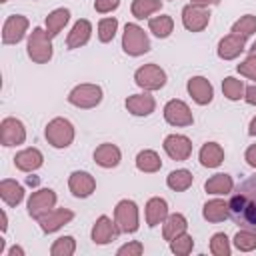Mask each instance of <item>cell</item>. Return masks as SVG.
I'll return each instance as SVG.
<instances>
[{"mask_svg": "<svg viewBox=\"0 0 256 256\" xmlns=\"http://www.w3.org/2000/svg\"><path fill=\"white\" fill-rule=\"evenodd\" d=\"M228 210L234 224L256 232V174L236 186L228 200Z\"/></svg>", "mask_w": 256, "mask_h": 256, "instance_id": "obj_1", "label": "cell"}, {"mask_svg": "<svg viewBox=\"0 0 256 256\" xmlns=\"http://www.w3.org/2000/svg\"><path fill=\"white\" fill-rule=\"evenodd\" d=\"M164 120L170 124V126H178V128H184V126H192L194 124V116H192V110L190 106L184 102V100H168L164 104Z\"/></svg>", "mask_w": 256, "mask_h": 256, "instance_id": "obj_9", "label": "cell"}, {"mask_svg": "<svg viewBox=\"0 0 256 256\" xmlns=\"http://www.w3.org/2000/svg\"><path fill=\"white\" fill-rule=\"evenodd\" d=\"M26 52H28V58L36 64H46L52 60V38L50 34L46 32V28H32L30 36H28V42H26Z\"/></svg>", "mask_w": 256, "mask_h": 256, "instance_id": "obj_2", "label": "cell"}, {"mask_svg": "<svg viewBox=\"0 0 256 256\" xmlns=\"http://www.w3.org/2000/svg\"><path fill=\"white\" fill-rule=\"evenodd\" d=\"M0 2H8V0H0Z\"/></svg>", "mask_w": 256, "mask_h": 256, "instance_id": "obj_52", "label": "cell"}, {"mask_svg": "<svg viewBox=\"0 0 256 256\" xmlns=\"http://www.w3.org/2000/svg\"><path fill=\"white\" fill-rule=\"evenodd\" d=\"M0 230H2V232L8 230V214H6V210L0 212Z\"/></svg>", "mask_w": 256, "mask_h": 256, "instance_id": "obj_47", "label": "cell"}, {"mask_svg": "<svg viewBox=\"0 0 256 256\" xmlns=\"http://www.w3.org/2000/svg\"><path fill=\"white\" fill-rule=\"evenodd\" d=\"M136 168L140 172H144V174H154V172H158L162 168V160H160L156 150L146 148V150H140L136 154Z\"/></svg>", "mask_w": 256, "mask_h": 256, "instance_id": "obj_29", "label": "cell"}, {"mask_svg": "<svg viewBox=\"0 0 256 256\" xmlns=\"http://www.w3.org/2000/svg\"><path fill=\"white\" fill-rule=\"evenodd\" d=\"M4 244H6L4 238H0V254H4Z\"/></svg>", "mask_w": 256, "mask_h": 256, "instance_id": "obj_50", "label": "cell"}, {"mask_svg": "<svg viewBox=\"0 0 256 256\" xmlns=\"http://www.w3.org/2000/svg\"><path fill=\"white\" fill-rule=\"evenodd\" d=\"M244 160L248 162V166L256 168V144H250V146L246 148V152H244Z\"/></svg>", "mask_w": 256, "mask_h": 256, "instance_id": "obj_44", "label": "cell"}, {"mask_svg": "<svg viewBox=\"0 0 256 256\" xmlns=\"http://www.w3.org/2000/svg\"><path fill=\"white\" fill-rule=\"evenodd\" d=\"M210 252L214 256H230L232 248H230V240L224 232H216L212 238H210Z\"/></svg>", "mask_w": 256, "mask_h": 256, "instance_id": "obj_40", "label": "cell"}, {"mask_svg": "<svg viewBox=\"0 0 256 256\" xmlns=\"http://www.w3.org/2000/svg\"><path fill=\"white\" fill-rule=\"evenodd\" d=\"M0 198L6 206H18L24 200V186L12 178H4L0 182Z\"/></svg>", "mask_w": 256, "mask_h": 256, "instance_id": "obj_27", "label": "cell"}, {"mask_svg": "<svg viewBox=\"0 0 256 256\" xmlns=\"http://www.w3.org/2000/svg\"><path fill=\"white\" fill-rule=\"evenodd\" d=\"M114 222L122 234H134L140 228L138 204L134 200H128V198L120 200L114 208Z\"/></svg>", "mask_w": 256, "mask_h": 256, "instance_id": "obj_6", "label": "cell"}, {"mask_svg": "<svg viewBox=\"0 0 256 256\" xmlns=\"http://www.w3.org/2000/svg\"><path fill=\"white\" fill-rule=\"evenodd\" d=\"M142 252H144V246L138 240H132V242H128V244H124L116 250L118 256H140Z\"/></svg>", "mask_w": 256, "mask_h": 256, "instance_id": "obj_42", "label": "cell"}, {"mask_svg": "<svg viewBox=\"0 0 256 256\" xmlns=\"http://www.w3.org/2000/svg\"><path fill=\"white\" fill-rule=\"evenodd\" d=\"M244 100L250 104V106H256V82L252 86H246V92H244Z\"/></svg>", "mask_w": 256, "mask_h": 256, "instance_id": "obj_45", "label": "cell"}, {"mask_svg": "<svg viewBox=\"0 0 256 256\" xmlns=\"http://www.w3.org/2000/svg\"><path fill=\"white\" fill-rule=\"evenodd\" d=\"M248 134L250 136H256V116L250 120V124H248Z\"/></svg>", "mask_w": 256, "mask_h": 256, "instance_id": "obj_49", "label": "cell"}, {"mask_svg": "<svg viewBox=\"0 0 256 256\" xmlns=\"http://www.w3.org/2000/svg\"><path fill=\"white\" fill-rule=\"evenodd\" d=\"M250 50H252V52H256V42L252 44V48H250Z\"/></svg>", "mask_w": 256, "mask_h": 256, "instance_id": "obj_51", "label": "cell"}, {"mask_svg": "<svg viewBox=\"0 0 256 256\" xmlns=\"http://www.w3.org/2000/svg\"><path fill=\"white\" fill-rule=\"evenodd\" d=\"M192 182H194V176H192V172L186 170V168L172 170V172L166 176V186H168L170 190H174V192H184V190H188V188L192 186Z\"/></svg>", "mask_w": 256, "mask_h": 256, "instance_id": "obj_31", "label": "cell"}, {"mask_svg": "<svg viewBox=\"0 0 256 256\" xmlns=\"http://www.w3.org/2000/svg\"><path fill=\"white\" fill-rule=\"evenodd\" d=\"M122 50L124 54L134 56V58L146 54L150 50V38L144 32V28H140L134 22H128L122 32Z\"/></svg>", "mask_w": 256, "mask_h": 256, "instance_id": "obj_3", "label": "cell"}, {"mask_svg": "<svg viewBox=\"0 0 256 256\" xmlns=\"http://www.w3.org/2000/svg\"><path fill=\"white\" fill-rule=\"evenodd\" d=\"M144 216H146V224L150 228H156L158 224H162L168 216V202L160 196H154L146 202V208H144Z\"/></svg>", "mask_w": 256, "mask_h": 256, "instance_id": "obj_23", "label": "cell"}, {"mask_svg": "<svg viewBox=\"0 0 256 256\" xmlns=\"http://www.w3.org/2000/svg\"><path fill=\"white\" fill-rule=\"evenodd\" d=\"M148 30L156 36V38H168L174 30V20L168 14H160V16H152L148 18Z\"/></svg>", "mask_w": 256, "mask_h": 256, "instance_id": "obj_32", "label": "cell"}, {"mask_svg": "<svg viewBox=\"0 0 256 256\" xmlns=\"http://www.w3.org/2000/svg\"><path fill=\"white\" fill-rule=\"evenodd\" d=\"M74 134L76 132H74L72 122L62 116L52 118L44 128V136H46L48 144L54 148H68L74 142Z\"/></svg>", "mask_w": 256, "mask_h": 256, "instance_id": "obj_4", "label": "cell"}, {"mask_svg": "<svg viewBox=\"0 0 256 256\" xmlns=\"http://www.w3.org/2000/svg\"><path fill=\"white\" fill-rule=\"evenodd\" d=\"M134 82L146 92H154L164 88L166 84V72L158 64H144L134 72Z\"/></svg>", "mask_w": 256, "mask_h": 256, "instance_id": "obj_7", "label": "cell"}, {"mask_svg": "<svg viewBox=\"0 0 256 256\" xmlns=\"http://www.w3.org/2000/svg\"><path fill=\"white\" fill-rule=\"evenodd\" d=\"M220 0H190V4H198V6H216Z\"/></svg>", "mask_w": 256, "mask_h": 256, "instance_id": "obj_48", "label": "cell"}, {"mask_svg": "<svg viewBox=\"0 0 256 256\" xmlns=\"http://www.w3.org/2000/svg\"><path fill=\"white\" fill-rule=\"evenodd\" d=\"M42 164H44V156L38 148H24L14 156V166L20 172H36Z\"/></svg>", "mask_w": 256, "mask_h": 256, "instance_id": "obj_21", "label": "cell"}, {"mask_svg": "<svg viewBox=\"0 0 256 256\" xmlns=\"http://www.w3.org/2000/svg\"><path fill=\"white\" fill-rule=\"evenodd\" d=\"M232 242H234L236 250H240V252H252V250H256V232L246 230V228H240L236 232V236H234Z\"/></svg>", "mask_w": 256, "mask_h": 256, "instance_id": "obj_35", "label": "cell"}, {"mask_svg": "<svg viewBox=\"0 0 256 256\" xmlns=\"http://www.w3.org/2000/svg\"><path fill=\"white\" fill-rule=\"evenodd\" d=\"M74 252H76V240H74V236H60L50 246V254L52 256H72Z\"/></svg>", "mask_w": 256, "mask_h": 256, "instance_id": "obj_36", "label": "cell"}, {"mask_svg": "<svg viewBox=\"0 0 256 256\" xmlns=\"http://www.w3.org/2000/svg\"><path fill=\"white\" fill-rule=\"evenodd\" d=\"M120 160H122V152L112 142H104L94 150V162L102 168H116Z\"/></svg>", "mask_w": 256, "mask_h": 256, "instance_id": "obj_22", "label": "cell"}, {"mask_svg": "<svg viewBox=\"0 0 256 256\" xmlns=\"http://www.w3.org/2000/svg\"><path fill=\"white\" fill-rule=\"evenodd\" d=\"M120 234H122V232H120V228L116 226V222H114L112 218H108V216L102 214V216L96 218V222H94V226H92V232H90V238H92L94 244L106 246V244L114 242Z\"/></svg>", "mask_w": 256, "mask_h": 256, "instance_id": "obj_10", "label": "cell"}, {"mask_svg": "<svg viewBox=\"0 0 256 256\" xmlns=\"http://www.w3.org/2000/svg\"><path fill=\"white\" fill-rule=\"evenodd\" d=\"M118 32V20L114 16H108V18H102L98 22V40L100 42H112L114 36Z\"/></svg>", "mask_w": 256, "mask_h": 256, "instance_id": "obj_38", "label": "cell"}, {"mask_svg": "<svg viewBox=\"0 0 256 256\" xmlns=\"http://www.w3.org/2000/svg\"><path fill=\"white\" fill-rule=\"evenodd\" d=\"M186 90L192 96V100L196 104H200V106L210 104L212 98H214V88H212L210 80L204 78V76H192L188 80V84H186Z\"/></svg>", "mask_w": 256, "mask_h": 256, "instance_id": "obj_17", "label": "cell"}, {"mask_svg": "<svg viewBox=\"0 0 256 256\" xmlns=\"http://www.w3.org/2000/svg\"><path fill=\"white\" fill-rule=\"evenodd\" d=\"M238 74L248 78V80H254L256 82V52H250L238 66H236Z\"/></svg>", "mask_w": 256, "mask_h": 256, "instance_id": "obj_41", "label": "cell"}, {"mask_svg": "<svg viewBox=\"0 0 256 256\" xmlns=\"http://www.w3.org/2000/svg\"><path fill=\"white\" fill-rule=\"evenodd\" d=\"M168 244H170L172 254H176V256H186V254H190L192 248H194V238H192L188 232H182L180 236H176V238L170 240Z\"/></svg>", "mask_w": 256, "mask_h": 256, "instance_id": "obj_39", "label": "cell"}, {"mask_svg": "<svg viewBox=\"0 0 256 256\" xmlns=\"http://www.w3.org/2000/svg\"><path fill=\"white\" fill-rule=\"evenodd\" d=\"M56 200H58V196L52 188H40V190L32 192L28 198V214L38 222L44 214H48L50 210L56 208Z\"/></svg>", "mask_w": 256, "mask_h": 256, "instance_id": "obj_8", "label": "cell"}, {"mask_svg": "<svg viewBox=\"0 0 256 256\" xmlns=\"http://www.w3.org/2000/svg\"><path fill=\"white\" fill-rule=\"evenodd\" d=\"M72 218H74L72 210H68V208H54L48 214H44L38 220V224H40V230L44 234H52V232H58L64 224H68Z\"/></svg>", "mask_w": 256, "mask_h": 256, "instance_id": "obj_18", "label": "cell"}, {"mask_svg": "<svg viewBox=\"0 0 256 256\" xmlns=\"http://www.w3.org/2000/svg\"><path fill=\"white\" fill-rule=\"evenodd\" d=\"M202 216H204V220H208V222H212V224L224 222V220L230 216L228 202L222 200V198H212V200H208V202L202 206Z\"/></svg>", "mask_w": 256, "mask_h": 256, "instance_id": "obj_26", "label": "cell"}, {"mask_svg": "<svg viewBox=\"0 0 256 256\" xmlns=\"http://www.w3.org/2000/svg\"><path fill=\"white\" fill-rule=\"evenodd\" d=\"M244 92H246V86H244V82H242L240 78L226 76V78L222 80V94H224L228 100L236 102V100L244 98Z\"/></svg>", "mask_w": 256, "mask_h": 256, "instance_id": "obj_34", "label": "cell"}, {"mask_svg": "<svg viewBox=\"0 0 256 256\" xmlns=\"http://www.w3.org/2000/svg\"><path fill=\"white\" fill-rule=\"evenodd\" d=\"M8 256H26V252H24V248H22V246L14 244V246L8 250Z\"/></svg>", "mask_w": 256, "mask_h": 256, "instance_id": "obj_46", "label": "cell"}, {"mask_svg": "<svg viewBox=\"0 0 256 256\" xmlns=\"http://www.w3.org/2000/svg\"><path fill=\"white\" fill-rule=\"evenodd\" d=\"M24 140H26V128L18 118L8 116L0 122V142H2V146H6V148L20 146V144H24Z\"/></svg>", "mask_w": 256, "mask_h": 256, "instance_id": "obj_12", "label": "cell"}, {"mask_svg": "<svg viewBox=\"0 0 256 256\" xmlns=\"http://www.w3.org/2000/svg\"><path fill=\"white\" fill-rule=\"evenodd\" d=\"M244 50H246V38L240 36V34H234V32H230L224 38H220V42L216 46V54L222 60H234Z\"/></svg>", "mask_w": 256, "mask_h": 256, "instance_id": "obj_16", "label": "cell"}, {"mask_svg": "<svg viewBox=\"0 0 256 256\" xmlns=\"http://www.w3.org/2000/svg\"><path fill=\"white\" fill-rule=\"evenodd\" d=\"M204 190L212 196H224V194H230L234 190V180L230 174L226 172H218L214 176H210L206 182H204Z\"/></svg>", "mask_w": 256, "mask_h": 256, "instance_id": "obj_25", "label": "cell"}, {"mask_svg": "<svg viewBox=\"0 0 256 256\" xmlns=\"http://www.w3.org/2000/svg\"><path fill=\"white\" fill-rule=\"evenodd\" d=\"M68 188H70L72 196H76V198H88L96 190V180H94V176L90 172L74 170L68 176Z\"/></svg>", "mask_w": 256, "mask_h": 256, "instance_id": "obj_15", "label": "cell"}, {"mask_svg": "<svg viewBox=\"0 0 256 256\" xmlns=\"http://www.w3.org/2000/svg\"><path fill=\"white\" fill-rule=\"evenodd\" d=\"M68 20H70V10L68 8H56V10H52L46 16V32L50 34V38L58 36L64 30V26L68 24Z\"/></svg>", "mask_w": 256, "mask_h": 256, "instance_id": "obj_30", "label": "cell"}, {"mask_svg": "<svg viewBox=\"0 0 256 256\" xmlns=\"http://www.w3.org/2000/svg\"><path fill=\"white\" fill-rule=\"evenodd\" d=\"M162 146H164V152L172 160H176V162H184L192 154V142L184 134H168L164 138V144Z\"/></svg>", "mask_w": 256, "mask_h": 256, "instance_id": "obj_14", "label": "cell"}, {"mask_svg": "<svg viewBox=\"0 0 256 256\" xmlns=\"http://www.w3.org/2000/svg\"><path fill=\"white\" fill-rule=\"evenodd\" d=\"M198 160L204 168H218L224 162V148L218 142H206L198 152Z\"/></svg>", "mask_w": 256, "mask_h": 256, "instance_id": "obj_24", "label": "cell"}, {"mask_svg": "<svg viewBox=\"0 0 256 256\" xmlns=\"http://www.w3.org/2000/svg\"><path fill=\"white\" fill-rule=\"evenodd\" d=\"M120 6V0H94V10L98 14H110Z\"/></svg>", "mask_w": 256, "mask_h": 256, "instance_id": "obj_43", "label": "cell"}, {"mask_svg": "<svg viewBox=\"0 0 256 256\" xmlns=\"http://www.w3.org/2000/svg\"><path fill=\"white\" fill-rule=\"evenodd\" d=\"M102 88L98 84H92V82H84V84H78L74 86L70 92H68V102L76 108H82V110H90V108H96L100 102H102Z\"/></svg>", "mask_w": 256, "mask_h": 256, "instance_id": "obj_5", "label": "cell"}, {"mask_svg": "<svg viewBox=\"0 0 256 256\" xmlns=\"http://www.w3.org/2000/svg\"><path fill=\"white\" fill-rule=\"evenodd\" d=\"M90 36H92V24H90V20L80 18V20H76V22H74L72 30L68 32L66 48H68V50H76V48H80V46L88 44Z\"/></svg>", "mask_w": 256, "mask_h": 256, "instance_id": "obj_20", "label": "cell"}, {"mask_svg": "<svg viewBox=\"0 0 256 256\" xmlns=\"http://www.w3.org/2000/svg\"><path fill=\"white\" fill-rule=\"evenodd\" d=\"M162 8V0H132L130 12L136 20H144L150 18L154 12H160Z\"/></svg>", "mask_w": 256, "mask_h": 256, "instance_id": "obj_33", "label": "cell"}, {"mask_svg": "<svg viewBox=\"0 0 256 256\" xmlns=\"http://www.w3.org/2000/svg\"><path fill=\"white\" fill-rule=\"evenodd\" d=\"M210 22V12L206 6L186 4L182 8V24L188 32H202Z\"/></svg>", "mask_w": 256, "mask_h": 256, "instance_id": "obj_11", "label": "cell"}, {"mask_svg": "<svg viewBox=\"0 0 256 256\" xmlns=\"http://www.w3.org/2000/svg\"><path fill=\"white\" fill-rule=\"evenodd\" d=\"M126 110L132 114V116H150L154 110H156V100L150 92H140V94H132L126 98L124 102Z\"/></svg>", "mask_w": 256, "mask_h": 256, "instance_id": "obj_19", "label": "cell"}, {"mask_svg": "<svg viewBox=\"0 0 256 256\" xmlns=\"http://www.w3.org/2000/svg\"><path fill=\"white\" fill-rule=\"evenodd\" d=\"M230 32L240 34V36H244V38L252 36V34L256 32V16H254V14H244V16H240V18L232 24Z\"/></svg>", "mask_w": 256, "mask_h": 256, "instance_id": "obj_37", "label": "cell"}, {"mask_svg": "<svg viewBox=\"0 0 256 256\" xmlns=\"http://www.w3.org/2000/svg\"><path fill=\"white\" fill-rule=\"evenodd\" d=\"M188 230V220H186V216L184 214H180V212H174V214H168L166 216V220L162 222V236H164V240H174L176 236H180L182 232H186Z\"/></svg>", "mask_w": 256, "mask_h": 256, "instance_id": "obj_28", "label": "cell"}, {"mask_svg": "<svg viewBox=\"0 0 256 256\" xmlns=\"http://www.w3.org/2000/svg\"><path fill=\"white\" fill-rule=\"evenodd\" d=\"M28 32V18L22 14H12L2 24V42L4 44H18Z\"/></svg>", "mask_w": 256, "mask_h": 256, "instance_id": "obj_13", "label": "cell"}]
</instances>
